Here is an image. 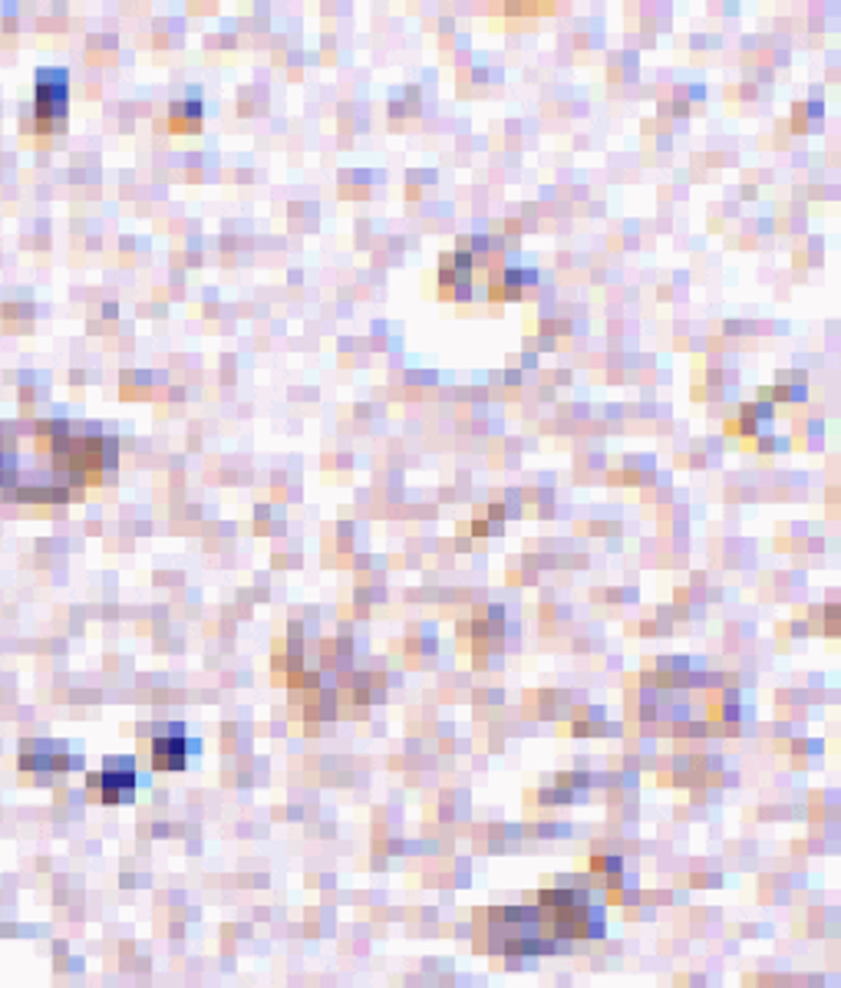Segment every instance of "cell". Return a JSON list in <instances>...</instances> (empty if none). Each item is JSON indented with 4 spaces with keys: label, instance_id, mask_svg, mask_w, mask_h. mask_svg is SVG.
<instances>
[{
    "label": "cell",
    "instance_id": "5",
    "mask_svg": "<svg viewBox=\"0 0 841 988\" xmlns=\"http://www.w3.org/2000/svg\"><path fill=\"white\" fill-rule=\"evenodd\" d=\"M173 119H176V122H179V119H186V122L199 126V122H202V99H199V96H192L189 103L173 106Z\"/></svg>",
    "mask_w": 841,
    "mask_h": 988
},
{
    "label": "cell",
    "instance_id": "4",
    "mask_svg": "<svg viewBox=\"0 0 841 988\" xmlns=\"http://www.w3.org/2000/svg\"><path fill=\"white\" fill-rule=\"evenodd\" d=\"M67 116V73L63 70H40L37 76V119L57 122Z\"/></svg>",
    "mask_w": 841,
    "mask_h": 988
},
{
    "label": "cell",
    "instance_id": "3",
    "mask_svg": "<svg viewBox=\"0 0 841 988\" xmlns=\"http://www.w3.org/2000/svg\"><path fill=\"white\" fill-rule=\"evenodd\" d=\"M189 748H199V745L189 741L186 725H179V722L165 725V731L152 741V767L155 771H182L189 764Z\"/></svg>",
    "mask_w": 841,
    "mask_h": 988
},
{
    "label": "cell",
    "instance_id": "1",
    "mask_svg": "<svg viewBox=\"0 0 841 988\" xmlns=\"http://www.w3.org/2000/svg\"><path fill=\"white\" fill-rule=\"evenodd\" d=\"M63 751H67L63 741H50V738L24 741V745H21V767H24V771H34V774H50V771H70V767H80V764H83L80 754L67 758Z\"/></svg>",
    "mask_w": 841,
    "mask_h": 988
},
{
    "label": "cell",
    "instance_id": "2",
    "mask_svg": "<svg viewBox=\"0 0 841 988\" xmlns=\"http://www.w3.org/2000/svg\"><path fill=\"white\" fill-rule=\"evenodd\" d=\"M135 784H139V774H135L132 761H106V771L90 777V787H103L99 790L103 805H129L135 798Z\"/></svg>",
    "mask_w": 841,
    "mask_h": 988
}]
</instances>
